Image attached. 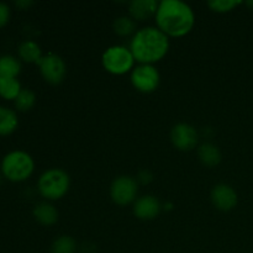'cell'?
Listing matches in <instances>:
<instances>
[{
    "instance_id": "obj_4",
    "label": "cell",
    "mask_w": 253,
    "mask_h": 253,
    "mask_svg": "<svg viewBox=\"0 0 253 253\" xmlns=\"http://www.w3.org/2000/svg\"><path fill=\"white\" fill-rule=\"evenodd\" d=\"M71 188V177L62 168H48L37 180V192L46 202H56L66 197Z\"/></svg>"
},
{
    "instance_id": "obj_21",
    "label": "cell",
    "mask_w": 253,
    "mask_h": 253,
    "mask_svg": "<svg viewBox=\"0 0 253 253\" xmlns=\"http://www.w3.org/2000/svg\"><path fill=\"white\" fill-rule=\"evenodd\" d=\"M15 108L17 111H29L36 104V94L29 88H22L17 98L14 100Z\"/></svg>"
},
{
    "instance_id": "obj_14",
    "label": "cell",
    "mask_w": 253,
    "mask_h": 253,
    "mask_svg": "<svg viewBox=\"0 0 253 253\" xmlns=\"http://www.w3.org/2000/svg\"><path fill=\"white\" fill-rule=\"evenodd\" d=\"M17 53H19L20 61L25 62V63L39 64L42 57H43V53H42V49L40 47V44L37 42L32 41V40L22 41L19 44Z\"/></svg>"
},
{
    "instance_id": "obj_25",
    "label": "cell",
    "mask_w": 253,
    "mask_h": 253,
    "mask_svg": "<svg viewBox=\"0 0 253 253\" xmlns=\"http://www.w3.org/2000/svg\"><path fill=\"white\" fill-rule=\"evenodd\" d=\"M32 4H34V1H31V0H17V1H15V6L19 7L20 10L29 9Z\"/></svg>"
},
{
    "instance_id": "obj_12",
    "label": "cell",
    "mask_w": 253,
    "mask_h": 253,
    "mask_svg": "<svg viewBox=\"0 0 253 253\" xmlns=\"http://www.w3.org/2000/svg\"><path fill=\"white\" fill-rule=\"evenodd\" d=\"M157 0H133L128 2V12L135 21H146L155 17L158 7Z\"/></svg>"
},
{
    "instance_id": "obj_11",
    "label": "cell",
    "mask_w": 253,
    "mask_h": 253,
    "mask_svg": "<svg viewBox=\"0 0 253 253\" xmlns=\"http://www.w3.org/2000/svg\"><path fill=\"white\" fill-rule=\"evenodd\" d=\"M162 210V204L155 195H142L132 204V212L135 217L143 221L156 219Z\"/></svg>"
},
{
    "instance_id": "obj_20",
    "label": "cell",
    "mask_w": 253,
    "mask_h": 253,
    "mask_svg": "<svg viewBox=\"0 0 253 253\" xmlns=\"http://www.w3.org/2000/svg\"><path fill=\"white\" fill-rule=\"evenodd\" d=\"M78 251V245L76 240L69 235L58 236L51 245V253H76Z\"/></svg>"
},
{
    "instance_id": "obj_13",
    "label": "cell",
    "mask_w": 253,
    "mask_h": 253,
    "mask_svg": "<svg viewBox=\"0 0 253 253\" xmlns=\"http://www.w3.org/2000/svg\"><path fill=\"white\" fill-rule=\"evenodd\" d=\"M32 215L42 226H52L58 221V210L51 202H41L35 205Z\"/></svg>"
},
{
    "instance_id": "obj_1",
    "label": "cell",
    "mask_w": 253,
    "mask_h": 253,
    "mask_svg": "<svg viewBox=\"0 0 253 253\" xmlns=\"http://www.w3.org/2000/svg\"><path fill=\"white\" fill-rule=\"evenodd\" d=\"M156 27L168 37L187 36L195 25V12L182 0H162L155 15Z\"/></svg>"
},
{
    "instance_id": "obj_6",
    "label": "cell",
    "mask_w": 253,
    "mask_h": 253,
    "mask_svg": "<svg viewBox=\"0 0 253 253\" xmlns=\"http://www.w3.org/2000/svg\"><path fill=\"white\" fill-rule=\"evenodd\" d=\"M109 194L119 207L133 204L137 199L138 182L131 175H119L111 182Z\"/></svg>"
},
{
    "instance_id": "obj_7",
    "label": "cell",
    "mask_w": 253,
    "mask_h": 253,
    "mask_svg": "<svg viewBox=\"0 0 253 253\" xmlns=\"http://www.w3.org/2000/svg\"><path fill=\"white\" fill-rule=\"evenodd\" d=\"M130 82L140 93H153L161 84L160 71L153 64H137L131 71Z\"/></svg>"
},
{
    "instance_id": "obj_27",
    "label": "cell",
    "mask_w": 253,
    "mask_h": 253,
    "mask_svg": "<svg viewBox=\"0 0 253 253\" xmlns=\"http://www.w3.org/2000/svg\"><path fill=\"white\" fill-rule=\"evenodd\" d=\"M1 179H2V174L1 172H0V184H1Z\"/></svg>"
},
{
    "instance_id": "obj_17",
    "label": "cell",
    "mask_w": 253,
    "mask_h": 253,
    "mask_svg": "<svg viewBox=\"0 0 253 253\" xmlns=\"http://www.w3.org/2000/svg\"><path fill=\"white\" fill-rule=\"evenodd\" d=\"M21 72V61L11 54L0 57V77L4 78H17Z\"/></svg>"
},
{
    "instance_id": "obj_24",
    "label": "cell",
    "mask_w": 253,
    "mask_h": 253,
    "mask_svg": "<svg viewBox=\"0 0 253 253\" xmlns=\"http://www.w3.org/2000/svg\"><path fill=\"white\" fill-rule=\"evenodd\" d=\"M136 180L138 182V184H150V183L153 180V174L150 172V170L143 169L138 173Z\"/></svg>"
},
{
    "instance_id": "obj_19",
    "label": "cell",
    "mask_w": 253,
    "mask_h": 253,
    "mask_svg": "<svg viewBox=\"0 0 253 253\" xmlns=\"http://www.w3.org/2000/svg\"><path fill=\"white\" fill-rule=\"evenodd\" d=\"M136 26H137V24H136L135 20L131 16H126V15L115 19L113 24L114 32L120 37L133 36L137 31Z\"/></svg>"
},
{
    "instance_id": "obj_26",
    "label": "cell",
    "mask_w": 253,
    "mask_h": 253,
    "mask_svg": "<svg viewBox=\"0 0 253 253\" xmlns=\"http://www.w3.org/2000/svg\"><path fill=\"white\" fill-rule=\"evenodd\" d=\"M245 4H246L247 6L250 7V9L253 10V0H249V1H246V2H245Z\"/></svg>"
},
{
    "instance_id": "obj_22",
    "label": "cell",
    "mask_w": 253,
    "mask_h": 253,
    "mask_svg": "<svg viewBox=\"0 0 253 253\" xmlns=\"http://www.w3.org/2000/svg\"><path fill=\"white\" fill-rule=\"evenodd\" d=\"M242 4L244 2L241 0H210V1H208L209 9L214 12H220V14L232 11Z\"/></svg>"
},
{
    "instance_id": "obj_16",
    "label": "cell",
    "mask_w": 253,
    "mask_h": 253,
    "mask_svg": "<svg viewBox=\"0 0 253 253\" xmlns=\"http://www.w3.org/2000/svg\"><path fill=\"white\" fill-rule=\"evenodd\" d=\"M19 126L16 111L7 106H0V136H9Z\"/></svg>"
},
{
    "instance_id": "obj_10",
    "label": "cell",
    "mask_w": 253,
    "mask_h": 253,
    "mask_svg": "<svg viewBox=\"0 0 253 253\" xmlns=\"http://www.w3.org/2000/svg\"><path fill=\"white\" fill-rule=\"evenodd\" d=\"M212 205L220 211H230L234 208H236L239 203V194L236 190L226 183H220L216 184L211 190L210 194Z\"/></svg>"
},
{
    "instance_id": "obj_3",
    "label": "cell",
    "mask_w": 253,
    "mask_h": 253,
    "mask_svg": "<svg viewBox=\"0 0 253 253\" xmlns=\"http://www.w3.org/2000/svg\"><path fill=\"white\" fill-rule=\"evenodd\" d=\"M2 177L14 183L29 179L35 172V161L30 153L22 150H14L6 153L0 163Z\"/></svg>"
},
{
    "instance_id": "obj_9",
    "label": "cell",
    "mask_w": 253,
    "mask_h": 253,
    "mask_svg": "<svg viewBox=\"0 0 253 253\" xmlns=\"http://www.w3.org/2000/svg\"><path fill=\"white\" fill-rule=\"evenodd\" d=\"M170 141L172 145L179 151H192L197 147L199 142V135L197 128L187 123L175 124L170 130Z\"/></svg>"
},
{
    "instance_id": "obj_23",
    "label": "cell",
    "mask_w": 253,
    "mask_h": 253,
    "mask_svg": "<svg viewBox=\"0 0 253 253\" xmlns=\"http://www.w3.org/2000/svg\"><path fill=\"white\" fill-rule=\"evenodd\" d=\"M10 16H11V10L10 6L6 2L0 1V29L4 26H6L7 22H9Z\"/></svg>"
},
{
    "instance_id": "obj_15",
    "label": "cell",
    "mask_w": 253,
    "mask_h": 253,
    "mask_svg": "<svg viewBox=\"0 0 253 253\" xmlns=\"http://www.w3.org/2000/svg\"><path fill=\"white\" fill-rule=\"evenodd\" d=\"M198 157L200 162L207 167H215L221 162V151L216 145L210 142H205L198 148Z\"/></svg>"
},
{
    "instance_id": "obj_2",
    "label": "cell",
    "mask_w": 253,
    "mask_h": 253,
    "mask_svg": "<svg viewBox=\"0 0 253 253\" xmlns=\"http://www.w3.org/2000/svg\"><path fill=\"white\" fill-rule=\"evenodd\" d=\"M169 37L158 27L146 26L138 29L131 37L130 51L138 64H153L162 61L169 51Z\"/></svg>"
},
{
    "instance_id": "obj_8",
    "label": "cell",
    "mask_w": 253,
    "mask_h": 253,
    "mask_svg": "<svg viewBox=\"0 0 253 253\" xmlns=\"http://www.w3.org/2000/svg\"><path fill=\"white\" fill-rule=\"evenodd\" d=\"M37 66H39V71L42 78L52 85L61 84L67 76L66 62L61 56L56 53L43 54Z\"/></svg>"
},
{
    "instance_id": "obj_5",
    "label": "cell",
    "mask_w": 253,
    "mask_h": 253,
    "mask_svg": "<svg viewBox=\"0 0 253 253\" xmlns=\"http://www.w3.org/2000/svg\"><path fill=\"white\" fill-rule=\"evenodd\" d=\"M135 58L130 48L123 44L108 47L101 56V66L113 76H124L131 73L135 68Z\"/></svg>"
},
{
    "instance_id": "obj_18",
    "label": "cell",
    "mask_w": 253,
    "mask_h": 253,
    "mask_svg": "<svg viewBox=\"0 0 253 253\" xmlns=\"http://www.w3.org/2000/svg\"><path fill=\"white\" fill-rule=\"evenodd\" d=\"M22 90L21 83L17 78L0 77V96L5 100H15Z\"/></svg>"
}]
</instances>
